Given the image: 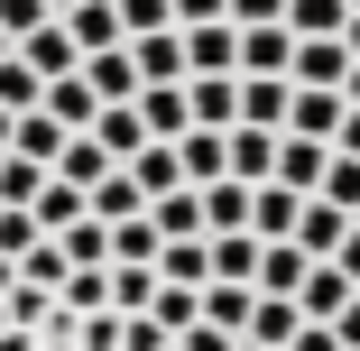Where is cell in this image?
<instances>
[{
    "mask_svg": "<svg viewBox=\"0 0 360 351\" xmlns=\"http://www.w3.org/2000/svg\"><path fill=\"white\" fill-rule=\"evenodd\" d=\"M185 75H240V28H231V19L185 28Z\"/></svg>",
    "mask_w": 360,
    "mask_h": 351,
    "instance_id": "cell-1",
    "label": "cell"
},
{
    "mask_svg": "<svg viewBox=\"0 0 360 351\" xmlns=\"http://www.w3.org/2000/svg\"><path fill=\"white\" fill-rule=\"evenodd\" d=\"M323 139H296V129H277V167H268V185H286V194H314L323 185Z\"/></svg>",
    "mask_w": 360,
    "mask_h": 351,
    "instance_id": "cell-2",
    "label": "cell"
},
{
    "mask_svg": "<svg viewBox=\"0 0 360 351\" xmlns=\"http://www.w3.org/2000/svg\"><path fill=\"white\" fill-rule=\"evenodd\" d=\"M342 75H351V46H342V37H296V65H286V84L342 93Z\"/></svg>",
    "mask_w": 360,
    "mask_h": 351,
    "instance_id": "cell-3",
    "label": "cell"
},
{
    "mask_svg": "<svg viewBox=\"0 0 360 351\" xmlns=\"http://www.w3.org/2000/svg\"><path fill=\"white\" fill-rule=\"evenodd\" d=\"M194 129H240V75H185Z\"/></svg>",
    "mask_w": 360,
    "mask_h": 351,
    "instance_id": "cell-4",
    "label": "cell"
},
{
    "mask_svg": "<svg viewBox=\"0 0 360 351\" xmlns=\"http://www.w3.org/2000/svg\"><path fill=\"white\" fill-rule=\"evenodd\" d=\"M286 111H296L286 75H240V129H286Z\"/></svg>",
    "mask_w": 360,
    "mask_h": 351,
    "instance_id": "cell-5",
    "label": "cell"
},
{
    "mask_svg": "<svg viewBox=\"0 0 360 351\" xmlns=\"http://www.w3.org/2000/svg\"><path fill=\"white\" fill-rule=\"evenodd\" d=\"M129 65H139V84H185V28H148V37H129Z\"/></svg>",
    "mask_w": 360,
    "mask_h": 351,
    "instance_id": "cell-6",
    "label": "cell"
},
{
    "mask_svg": "<svg viewBox=\"0 0 360 351\" xmlns=\"http://www.w3.org/2000/svg\"><path fill=\"white\" fill-rule=\"evenodd\" d=\"M286 65H296V28H286V19L240 28V75H286Z\"/></svg>",
    "mask_w": 360,
    "mask_h": 351,
    "instance_id": "cell-7",
    "label": "cell"
},
{
    "mask_svg": "<svg viewBox=\"0 0 360 351\" xmlns=\"http://www.w3.org/2000/svg\"><path fill=\"white\" fill-rule=\"evenodd\" d=\"M351 296H360L351 277H342L333 259H314V268H305V287H296V314H305V324H333V314H342Z\"/></svg>",
    "mask_w": 360,
    "mask_h": 351,
    "instance_id": "cell-8",
    "label": "cell"
},
{
    "mask_svg": "<svg viewBox=\"0 0 360 351\" xmlns=\"http://www.w3.org/2000/svg\"><path fill=\"white\" fill-rule=\"evenodd\" d=\"M351 222H360V213H342V203H323V194H305V213H296V250H305V259H333Z\"/></svg>",
    "mask_w": 360,
    "mask_h": 351,
    "instance_id": "cell-9",
    "label": "cell"
},
{
    "mask_svg": "<svg viewBox=\"0 0 360 351\" xmlns=\"http://www.w3.org/2000/svg\"><path fill=\"white\" fill-rule=\"evenodd\" d=\"M111 167H120V158L102 148V139H93V129H75V139L56 148V167H46V176H65V185H84V194H93V185H102Z\"/></svg>",
    "mask_w": 360,
    "mask_h": 351,
    "instance_id": "cell-10",
    "label": "cell"
},
{
    "mask_svg": "<svg viewBox=\"0 0 360 351\" xmlns=\"http://www.w3.org/2000/svg\"><path fill=\"white\" fill-rule=\"evenodd\" d=\"M19 65H37V75L56 84V75H75V65H84V46L65 37V19H46V28H28V37H19Z\"/></svg>",
    "mask_w": 360,
    "mask_h": 351,
    "instance_id": "cell-11",
    "label": "cell"
},
{
    "mask_svg": "<svg viewBox=\"0 0 360 351\" xmlns=\"http://www.w3.org/2000/svg\"><path fill=\"white\" fill-rule=\"evenodd\" d=\"M120 167H129V185L148 194V203L185 185V158H176V139H148V148H139V158H120Z\"/></svg>",
    "mask_w": 360,
    "mask_h": 351,
    "instance_id": "cell-12",
    "label": "cell"
},
{
    "mask_svg": "<svg viewBox=\"0 0 360 351\" xmlns=\"http://www.w3.org/2000/svg\"><path fill=\"white\" fill-rule=\"evenodd\" d=\"M37 111H46L56 129H93V111H102V93L84 84V65H75V75H56V84H46V102H37Z\"/></svg>",
    "mask_w": 360,
    "mask_h": 351,
    "instance_id": "cell-13",
    "label": "cell"
},
{
    "mask_svg": "<svg viewBox=\"0 0 360 351\" xmlns=\"http://www.w3.org/2000/svg\"><path fill=\"white\" fill-rule=\"evenodd\" d=\"M139 120H148V139H185V129H194L185 84H139Z\"/></svg>",
    "mask_w": 360,
    "mask_h": 351,
    "instance_id": "cell-14",
    "label": "cell"
},
{
    "mask_svg": "<svg viewBox=\"0 0 360 351\" xmlns=\"http://www.w3.org/2000/svg\"><path fill=\"white\" fill-rule=\"evenodd\" d=\"M176 158H185V185L231 176V129H185V139H176Z\"/></svg>",
    "mask_w": 360,
    "mask_h": 351,
    "instance_id": "cell-15",
    "label": "cell"
},
{
    "mask_svg": "<svg viewBox=\"0 0 360 351\" xmlns=\"http://www.w3.org/2000/svg\"><path fill=\"white\" fill-rule=\"evenodd\" d=\"M296 213H305V194H286V185H250V231H259V241H296Z\"/></svg>",
    "mask_w": 360,
    "mask_h": 351,
    "instance_id": "cell-16",
    "label": "cell"
},
{
    "mask_svg": "<svg viewBox=\"0 0 360 351\" xmlns=\"http://www.w3.org/2000/svg\"><path fill=\"white\" fill-rule=\"evenodd\" d=\"M212 241V277L222 287H259V231H203Z\"/></svg>",
    "mask_w": 360,
    "mask_h": 351,
    "instance_id": "cell-17",
    "label": "cell"
},
{
    "mask_svg": "<svg viewBox=\"0 0 360 351\" xmlns=\"http://www.w3.org/2000/svg\"><path fill=\"white\" fill-rule=\"evenodd\" d=\"M65 37H75L84 56L120 46V0H75V10H65Z\"/></svg>",
    "mask_w": 360,
    "mask_h": 351,
    "instance_id": "cell-18",
    "label": "cell"
},
{
    "mask_svg": "<svg viewBox=\"0 0 360 351\" xmlns=\"http://www.w3.org/2000/svg\"><path fill=\"white\" fill-rule=\"evenodd\" d=\"M84 84H93L102 102H139V65H129V37H120V46H102V56H84Z\"/></svg>",
    "mask_w": 360,
    "mask_h": 351,
    "instance_id": "cell-19",
    "label": "cell"
},
{
    "mask_svg": "<svg viewBox=\"0 0 360 351\" xmlns=\"http://www.w3.org/2000/svg\"><path fill=\"white\" fill-rule=\"evenodd\" d=\"M158 250H167L158 213H129V222H111V268H158Z\"/></svg>",
    "mask_w": 360,
    "mask_h": 351,
    "instance_id": "cell-20",
    "label": "cell"
},
{
    "mask_svg": "<svg viewBox=\"0 0 360 351\" xmlns=\"http://www.w3.org/2000/svg\"><path fill=\"white\" fill-rule=\"evenodd\" d=\"M56 250H65V268H111V222H93V213H75L65 231H46Z\"/></svg>",
    "mask_w": 360,
    "mask_h": 351,
    "instance_id": "cell-21",
    "label": "cell"
},
{
    "mask_svg": "<svg viewBox=\"0 0 360 351\" xmlns=\"http://www.w3.org/2000/svg\"><path fill=\"white\" fill-rule=\"evenodd\" d=\"M194 194H203V231H250V185L240 176H212Z\"/></svg>",
    "mask_w": 360,
    "mask_h": 351,
    "instance_id": "cell-22",
    "label": "cell"
},
{
    "mask_svg": "<svg viewBox=\"0 0 360 351\" xmlns=\"http://www.w3.org/2000/svg\"><path fill=\"white\" fill-rule=\"evenodd\" d=\"M305 268H314V259H305L296 241H259V296H296Z\"/></svg>",
    "mask_w": 360,
    "mask_h": 351,
    "instance_id": "cell-23",
    "label": "cell"
},
{
    "mask_svg": "<svg viewBox=\"0 0 360 351\" xmlns=\"http://www.w3.org/2000/svg\"><path fill=\"white\" fill-rule=\"evenodd\" d=\"M93 139H102L111 158H139V148H148V120H139V102H102V111H93Z\"/></svg>",
    "mask_w": 360,
    "mask_h": 351,
    "instance_id": "cell-24",
    "label": "cell"
},
{
    "mask_svg": "<svg viewBox=\"0 0 360 351\" xmlns=\"http://www.w3.org/2000/svg\"><path fill=\"white\" fill-rule=\"evenodd\" d=\"M286 129H296V139H323V148H333V129H342V93L296 84V111H286Z\"/></svg>",
    "mask_w": 360,
    "mask_h": 351,
    "instance_id": "cell-25",
    "label": "cell"
},
{
    "mask_svg": "<svg viewBox=\"0 0 360 351\" xmlns=\"http://www.w3.org/2000/svg\"><path fill=\"white\" fill-rule=\"evenodd\" d=\"M84 213H93V222H129V213H148V194L129 185V167H111V176L84 194Z\"/></svg>",
    "mask_w": 360,
    "mask_h": 351,
    "instance_id": "cell-26",
    "label": "cell"
},
{
    "mask_svg": "<svg viewBox=\"0 0 360 351\" xmlns=\"http://www.w3.org/2000/svg\"><path fill=\"white\" fill-rule=\"evenodd\" d=\"M158 277H167V287H212V241H167Z\"/></svg>",
    "mask_w": 360,
    "mask_h": 351,
    "instance_id": "cell-27",
    "label": "cell"
},
{
    "mask_svg": "<svg viewBox=\"0 0 360 351\" xmlns=\"http://www.w3.org/2000/svg\"><path fill=\"white\" fill-rule=\"evenodd\" d=\"M296 324H305V314H296V296H259L240 342H268V351H286V342H296Z\"/></svg>",
    "mask_w": 360,
    "mask_h": 351,
    "instance_id": "cell-28",
    "label": "cell"
},
{
    "mask_svg": "<svg viewBox=\"0 0 360 351\" xmlns=\"http://www.w3.org/2000/svg\"><path fill=\"white\" fill-rule=\"evenodd\" d=\"M65 139H75V129H56L46 111H19V120H10V148H19V158H37V167H56Z\"/></svg>",
    "mask_w": 360,
    "mask_h": 351,
    "instance_id": "cell-29",
    "label": "cell"
},
{
    "mask_svg": "<svg viewBox=\"0 0 360 351\" xmlns=\"http://www.w3.org/2000/svg\"><path fill=\"white\" fill-rule=\"evenodd\" d=\"M250 305H259V287H222V277H212V287H203V324H222L231 342L250 333Z\"/></svg>",
    "mask_w": 360,
    "mask_h": 351,
    "instance_id": "cell-30",
    "label": "cell"
},
{
    "mask_svg": "<svg viewBox=\"0 0 360 351\" xmlns=\"http://www.w3.org/2000/svg\"><path fill=\"white\" fill-rule=\"evenodd\" d=\"M148 213H158V231H167V241H203V194H194V185H176V194H158Z\"/></svg>",
    "mask_w": 360,
    "mask_h": 351,
    "instance_id": "cell-31",
    "label": "cell"
},
{
    "mask_svg": "<svg viewBox=\"0 0 360 351\" xmlns=\"http://www.w3.org/2000/svg\"><path fill=\"white\" fill-rule=\"evenodd\" d=\"M268 167H277V129H231V176L268 185Z\"/></svg>",
    "mask_w": 360,
    "mask_h": 351,
    "instance_id": "cell-32",
    "label": "cell"
},
{
    "mask_svg": "<svg viewBox=\"0 0 360 351\" xmlns=\"http://www.w3.org/2000/svg\"><path fill=\"white\" fill-rule=\"evenodd\" d=\"M37 102H46V75L19 65V46H10V56H0V111H37Z\"/></svg>",
    "mask_w": 360,
    "mask_h": 351,
    "instance_id": "cell-33",
    "label": "cell"
},
{
    "mask_svg": "<svg viewBox=\"0 0 360 351\" xmlns=\"http://www.w3.org/2000/svg\"><path fill=\"white\" fill-rule=\"evenodd\" d=\"M28 213H37V231H65V222L84 213V185H65V176H46V185H37V203H28Z\"/></svg>",
    "mask_w": 360,
    "mask_h": 351,
    "instance_id": "cell-34",
    "label": "cell"
},
{
    "mask_svg": "<svg viewBox=\"0 0 360 351\" xmlns=\"http://www.w3.org/2000/svg\"><path fill=\"white\" fill-rule=\"evenodd\" d=\"M342 19H351V0H286V28L296 37H342Z\"/></svg>",
    "mask_w": 360,
    "mask_h": 351,
    "instance_id": "cell-35",
    "label": "cell"
},
{
    "mask_svg": "<svg viewBox=\"0 0 360 351\" xmlns=\"http://www.w3.org/2000/svg\"><path fill=\"white\" fill-rule=\"evenodd\" d=\"M37 185H46V167H37V158L0 148V203H19V213H28V203H37Z\"/></svg>",
    "mask_w": 360,
    "mask_h": 351,
    "instance_id": "cell-36",
    "label": "cell"
},
{
    "mask_svg": "<svg viewBox=\"0 0 360 351\" xmlns=\"http://www.w3.org/2000/svg\"><path fill=\"white\" fill-rule=\"evenodd\" d=\"M314 194H323V203H342V213H360V158H342V148H333V158H323V185H314Z\"/></svg>",
    "mask_w": 360,
    "mask_h": 351,
    "instance_id": "cell-37",
    "label": "cell"
},
{
    "mask_svg": "<svg viewBox=\"0 0 360 351\" xmlns=\"http://www.w3.org/2000/svg\"><path fill=\"white\" fill-rule=\"evenodd\" d=\"M148 314H158L167 333H185V324L203 314V287H167V277H158V296H148Z\"/></svg>",
    "mask_w": 360,
    "mask_h": 351,
    "instance_id": "cell-38",
    "label": "cell"
},
{
    "mask_svg": "<svg viewBox=\"0 0 360 351\" xmlns=\"http://www.w3.org/2000/svg\"><path fill=\"white\" fill-rule=\"evenodd\" d=\"M158 296V268H111V314H148Z\"/></svg>",
    "mask_w": 360,
    "mask_h": 351,
    "instance_id": "cell-39",
    "label": "cell"
},
{
    "mask_svg": "<svg viewBox=\"0 0 360 351\" xmlns=\"http://www.w3.org/2000/svg\"><path fill=\"white\" fill-rule=\"evenodd\" d=\"M37 241H46V231H37V213H19V203H0V259L19 268V259H28Z\"/></svg>",
    "mask_w": 360,
    "mask_h": 351,
    "instance_id": "cell-40",
    "label": "cell"
},
{
    "mask_svg": "<svg viewBox=\"0 0 360 351\" xmlns=\"http://www.w3.org/2000/svg\"><path fill=\"white\" fill-rule=\"evenodd\" d=\"M19 277H28V287H46V296H65V277H75V268H65V250H56V241H37V250L19 259Z\"/></svg>",
    "mask_w": 360,
    "mask_h": 351,
    "instance_id": "cell-41",
    "label": "cell"
},
{
    "mask_svg": "<svg viewBox=\"0 0 360 351\" xmlns=\"http://www.w3.org/2000/svg\"><path fill=\"white\" fill-rule=\"evenodd\" d=\"M148 28H176V0H120V37H148Z\"/></svg>",
    "mask_w": 360,
    "mask_h": 351,
    "instance_id": "cell-42",
    "label": "cell"
},
{
    "mask_svg": "<svg viewBox=\"0 0 360 351\" xmlns=\"http://www.w3.org/2000/svg\"><path fill=\"white\" fill-rule=\"evenodd\" d=\"M0 305H10V324H46V314H56V296L28 287V277H10V296H0Z\"/></svg>",
    "mask_w": 360,
    "mask_h": 351,
    "instance_id": "cell-43",
    "label": "cell"
},
{
    "mask_svg": "<svg viewBox=\"0 0 360 351\" xmlns=\"http://www.w3.org/2000/svg\"><path fill=\"white\" fill-rule=\"evenodd\" d=\"M176 333L158 324V314H120V351H167Z\"/></svg>",
    "mask_w": 360,
    "mask_h": 351,
    "instance_id": "cell-44",
    "label": "cell"
},
{
    "mask_svg": "<svg viewBox=\"0 0 360 351\" xmlns=\"http://www.w3.org/2000/svg\"><path fill=\"white\" fill-rule=\"evenodd\" d=\"M56 10H46V0H0V28H10V46L28 37V28H46Z\"/></svg>",
    "mask_w": 360,
    "mask_h": 351,
    "instance_id": "cell-45",
    "label": "cell"
},
{
    "mask_svg": "<svg viewBox=\"0 0 360 351\" xmlns=\"http://www.w3.org/2000/svg\"><path fill=\"white\" fill-rule=\"evenodd\" d=\"M176 351H231V333H222V324H203V314H194V324L176 333Z\"/></svg>",
    "mask_w": 360,
    "mask_h": 351,
    "instance_id": "cell-46",
    "label": "cell"
},
{
    "mask_svg": "<svg viewBox=\"0 0 360 351\" xmlns=\"http://www.w3.org/2000/svg\"><path fill=\"white\" fill-rule=\"evenodd\" d=\"M84 351H120V314H111V305L84 314Z\"/></svg>",
    "mask_w": 360,
    "mask_h": 351,
    "instance_id": "cell-47",
    "label": "cell"
},
{
    "mask_svg": "<svg viewBox=\"0 0 360 351\" xmlns=\"http://www.w3.org/2000/svg\"><path fill=\"white\" fill-rule=\"evenodd\" d=\"M203 19H231V0H176V28H203Z\"/></svg>",
    "mask_w": 360,
    "mask_h": 351,
    "instance_id": "cell-48",
    "label": "cell"
},
{
    "mask_svg": "<svg viewBox=\"0 0 360 351\" xmlns=\"http://www.w3.org/2000/svg\"><path fill=\"white\" fill-rule=\"evenodd\" d=\"M259 19H286V0H231V28H259Z\"/></svg>",
    "mask_w": 360,
    "mask_h": 351,
    "instance_id": "cell-49",
    "label": "cell"
},
{
    "mask_svg": "<svg viewBox=\"0 0 360 351\" xmlns=\"http://www.w3.org/2000/svg\"><path fill=\"white\" fill-rule=\"evenodd\" d=\"M286 351H342V333H333V324H296V342H286Z\"/></svg>",
    "mask_w": 360,
    "mask_h": 351,
    "instance_id": "cell-50",
    "label": "cell"
},
{
    "mask_svg": "<svg viewBox=\"0 0 360 351\" xmlns=\"http://www.w3.org/2000/svg\"><path fill=\"white\" fill-rule=\"evenodd\" d=\"M333 268H342V277H351V287H360V222L342 231V250H333Z\"/></svg>",
    "mask_w": 360,
    "mask_h": 351,
    "instance_id": "cell-51",
    "label": "cell"
},
{
    "mask_svg": "<svg viewBox=\"0 0 360 351\" xmlns=\"http://www.w3.org/2000/svg\"><path fill=\"white\" fill-rule=\"evenodd\" d=\"M333 148H342V158H360V111H351V102H342V129H333Z\"/></svg>",
    "mask_w": 360,
    "mask_h": 351,
    "instance_id": "cell-52",
    "label": "cell"
},
{
    "mask_svg": "<svg viewBox=\"0 0 360 351\" xmlns=\"http://www.w3.org/2000/svg\"><path fill=\"white\" fill-rule=\"evenodd\" d=\"M333 333H342V351H360V296H351V305L333 314Z\"/></svg>",
    "mask_w": 360,
    "mask_h": 351,
    "instance_id": "cell-53",
    "label": "cell"
},
{
    "mask_svg": "<svg viewBox=\"0 0 360 351\" xmlns=\"http://www.w3.org/2000/svg\"><path fill=\"white\" fill-rule=\"evenodd\" d=\"M342 102H351V111H360V56H351V75H342Z\"/></svg>",
    "mask_w": 360,
    "mask_h": 351,
    "instance_id": "cell-54",
    "label": "cell"
},
{
    "mask_svg": "<svg viewBox=\"0 0 360 351\" xmlns=\"http://www.w3.org/2000/svg\"><path fill=\"white\" fill-rule=\"evenodd\" d=\"M342 46H351V56H360V10H351V19H342Z\"/></svg>",
    "mask_w": 360,
    "mask_h": 351,
    "instance_id": "cell-55",
    "label": "cell"
},
{
    "mask_svg": "<svg viewBox=\"0 0 360 351\" xmlns=\"http://www.w3.org/2000/svg\"><path fill=\"white\" fill-rule=\"evenodd\" d=\"M10 277H19V268H10V259H0V296H10Z\"/></svg>",
    "mask_w": 360,
    "mask_h": 351,
    "instance_id": "cell-56",
    "label": "cell"
},
{
    "mask_svg": "<svg viewBox=\"0 0 360 351\" xmlns=\"http://www.w3.org/2000/svg\"><path fill=\"white\" fill-rule=\"evenodd\" d=\"M10 120H19V111H0V148H10Z\"/></svg>",
    "mask_w": 360,
    "mask_h": 351,
    "instance_id": "cell-57",
    "label": "cell"
},
{
    "mask_svg": "<svg viewBox=\"0 0 360 351\" xmlns=\"http://www.w3.org/2000/svg\"><path fill=\"white\" fill-rule=\"evenodd\" d=\"M46 10H56V19H65V10H75V0H46Z\"/></svg>",
    "mask_w": 360,
    "mask_h": 351,
    "instance_id": "cell-58",
    "label": "cell"
},
{
    "mask_svg": "<svg viewBox=\"0 0 360 351\" xmlns=\"http://www.w3.org/2000/svg\"><path fill=\"white\" fill-rule=\"evenodd\" d=\"M231 351H268V342H231Z\"/></svg>",
    "mask_w": 360,
    "mask_h": 351,
    "instance_id": "cell-59",
    "label": "cell"
},
{
    "mask_svg": "<svg viewBox=\"0 0 360 351\" xmlns=\"http://www.w3.org/2000/svg\"><path fill=\"white\" fill-rule=\"evenodd\" d=\"M0 333H10V305H0Z\"/></svg>",
    "mask_w": 360,
    "mask_h": 351,
    "instance_id": "cell-60",
    "label": "cell"
},
{
    "mask_svg": "<svg viewBox=\"0 0 360 351\" xmlns=\"http://www.w3.org/2000/svg\"><path fill=\"white\" fill-rule=\"evenodd\" d=\"M0 56H10V28H0Z\"/></svg>",
    "mask_w": 360,
    "mask_h": 351,
    "instance_id": "cell-61",
    "label": "cell"
},
{
    "mask_svg": "<svg viewBox=\"0 0 360 351\" xmlns=\"http://www.w3.org/2000/svg\"><path fill=\"white\" fill-rule=\"evenodd\" d=\"M351 10H360V0H351Z\"/></svg>",
    "mask_w": 360,
    "mask_h": 351,
    "instance_id": "cell-62",
    "label": "cell"
},
{
    "mask_svg": "<svg viewBox=\"0 0 360 351\" xmlns=\"http://www.w3.org/2000/svg\"><path fill=\"white\" fill-rule=\"evenodd\" d=\"M167 351H176V342H167Z\"/></svg>",
    "mask_w": 360,
    "mask_h": 351,
    "instance_id": "cell-63",
    "label": "cell"
}]
</instances>
